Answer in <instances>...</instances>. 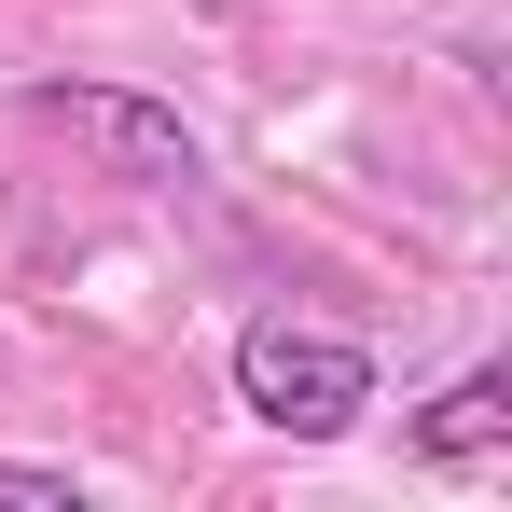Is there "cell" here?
I'll return each instance as SVG.
<instances>
[{"instance_id":"277c9868","label":"cell","mask_w":512,"mask_h":512,"mask_svg":"<svg viewBox=\"0 0 512 512\" xmlns=\"http://www.w3.org/2000/svg\"><path fill=\"white\" fill-rule=\"evenodd\" d=\"M0 512H84V471H42V457H0Z\"/></svg>"},{"instance_id":"6da1fadb","label":"cell","mask_w":512,"mask_h":512,"mask_svg":"<svg viewBox=\"0 0 512 512\" xmlns=\"http://www.w3.org/2000/svg\"><path fill=\"white\" fill-rule=\"evenodd\" d=\"M236 402H250L277 443H346L360 402H374V346L319 333V319H250V333H236Z\"/></svg>"},{"instance_id":"3957f363","label":"cell","mask_w":512,"mask_h":512,"mask_svg":"<svg viewBox=\"0 0 512 512\" xmlns=\"http://www.w3.org/2000/svg\"><path fill=\"white\" fill-rule=\"evenodd\" d=\"M402 443H416L429 471H499V457H512V360H471L443 402H416Z\"/></svg>"},{"instance_id":"7a4b0ae2","label":"cell","mask_w":512,"mask_h":512,"mask_svg":"<svg viewBox=\"0 0 512 512\" xmlns=\"http://www.w3.org/2000/svg\"><path fill=\"white\" fill-rule=\"evenodd\" d=\"M28 111H42L56 139H84L111 180H139V194H194V180H208V139L180 125L167 97H139V84H42Z\"/></svg>"}]
</instances>
